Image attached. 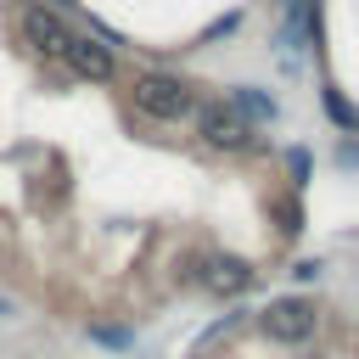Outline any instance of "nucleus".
I'll use <instances>...</instances> for the list:
<instances>
[{
    "label": "nucleus",
    "mask_w": 359,
    "mask_h": 359,
    "mask_svg": "<svg viewBox=\"0 0 359 359\" xmlns=\"http://www.w3.org/2000/svg\"><path fill=\"white\" fill-rule=\"evenodd\" d=\"M135 107H140L146 118H157V123H174V118L196 112V95H191V84L174 79V73H140V79H135Z\"/></svg>",
    "instance_id": "1"
},
{
    "label": "nucleus",
    "mask_w": 359,
    "mask_h": 359,
    "mask_svg": "<svg viewBox=\"0 0 359 359\" xmlns=\"http://www.w3.org/2000/svg\"><path fill=\"white\" fill-rule=\"evenodd\" d=\"M196 135L219 151H247L252 146V123L230 107V101H202L196 107Z\"/></svg>",
    "instance_id": "2"
},
{
    "label": "nucleus",
    "mask_w": 359,
    "mask_h": 359,
    "mask_svg": "<svg viewBox=\"0 0 359 359\" xmlns=\"http://www.w3.org/2000/svg\"><path fill=\"white\" fill-rule=\"evenodd\" d=\"M258 325H264V337H269V342L297 348V342H309V337H314V303H309V297H275V303L258 314Z\"/></svg>",
    "instance_id": "3"
},
{
    "label": "nucleus",
    "mask_w": 359,
    "mask_h": 359,
    "mask_svg": "<svg viewBox=\"0 0 359 359\" xmlns=\"http://www.w3.org/2000/svg\"><path fill=\"white\" fill-rule=\"evenodd\" d=\"M22 34H28V45L39 50V56H67V45L79 39V34H67V22L56 17V11H45V6H22Z\"/></svg>",
    "instance_id": "4"
},
{
    "label": "nucleus",
    "mask_w": 359,
    "mask_h": 359,
    "mask_svg": "<svg viewBox=\"0 0 359 359\" xmlns=\"http://www.w3.org/2000/svg\"><path fill=\"white\" fill-rule=\"evenodd\" d=\"M202 286H208V292H219V297H236V292H247V286H252V264H247V258L219 252V258H208V264H202Z\"/></svg>",
    "instance_id": "5"
},
{
    "label": "nucleus",
    "mask_w": 359,
    "mask_h": 359,
    "mask_svg": "<svg viewBox=\"0 0 359 359\" xmlns=\"http://www.w3.org/2000/svg\"><path fill=\"white\" fill-rule=\"evenodd\" d=\"M62 62H67L79 79H90V84H107V79H112V45H101V39H73Z\"/></svg>",
    "instance_id": "6"
},
{
    "label": "nucleus",
    "mask_w": 359,
    "mask_h": 359,
    "mask_svg": "<svg viewBox=\"0 0 359 359\" xmlns=\"http://www.w3.org/2000/svg\"><path fill=\"white\" fill-rule=\"evenodd\" d=\"M230 107H236L247 123H252V118H258V123H269V118H275V101H269V95H258V90H236V101H230Z\"/></svg>",
    "instance_id": "7"
},
{
    "label": "nucleus",
    "mask_w": 359,
    "mask_h": 359,
    "mask_svg": "<svg viewBox=\"0 0 359 359\" xmlns=\"http://www.w3.org/2000/svg\"><path fill=\"white\" fill-rule=\"evenodd\" d=\"M325 112H331V118H337L342 129H359V112H353V107H348V101H342L337 90H325Z\"/></svg>",
    "instance_id": "8"
},
{
    "label": "nucleus",
    "mask_w": 359,
    "mask_h": 359,
    "mask_svg": "<svg viewBox=\"0 0 359 359\" xmlns=\"http://www.w3.org/2000/svg\"><path fill=\"white\" fill-rule=\"evenodd\" d=\"M6 314H11V303H6V297H0V320H6Z\"/></svg>",
    "instance_id": "9"
}]
</instances>
